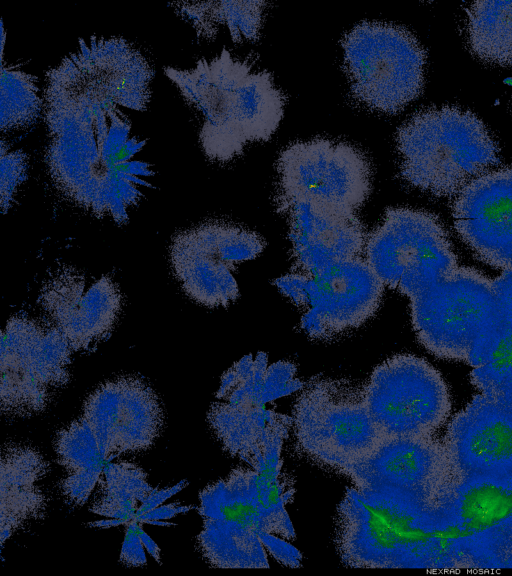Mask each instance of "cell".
Segmentation results:
<instances>
[{
    "mask_svg": "<svg viewBox=\"0 0 512 576\" xmlns=\"http://www.w3.org/2000/svg\"><path fill=\"white\" fill-rule=\"evenodd\" d=\"M98 494L90 510L123 524L136 520L137 512L158 488L147 482L145 471L134 463L108 462L98 483Z\"/></svg>",
    "mask_w": 512,
    "mask_h": 576,
    "instance_id": "28",
    "label": "cell"
},
{
    "mask_svg": "<svg viewBox=\"0 0 512 576\" xmlns=\"http://www.w3.org/2000/svg\"><path fill=\"white\" fill-rule=\"evenodd\" d=\"M274 284L300 309V328L315 340H330L364 324L378 310L385 287L366 256L313 275L289 272Z\"/></svg>",
    "mask_w": 512,
    "mask_h": 576,
    "instance_id": "14",
    "label": "cell"
},
{
    "mask_svg": "<svg viewBox=\"0 0 512 576\" xmlns=\"http://www.w3.org/2000/svg\"><path fill=\"white\" fill-rule=\"evenodd\" d=\"M276 197L306 199L355 213L372 189L371 165L352 144L316 137L289 144L276 164Z\"/></svg>",
    "mask_w": 512,
    "mask_h": 576,
    "instance_id": "15",
    "label": "cell"
},
{
    "mask_svg": "<svg viewBox=\"0 0 512 576\" xmlns=\"http://www.w3.org/2000/svg\"><path fill=\"white\" fill-rule=\"evenodd\" d=\"M55 451L66 472L60 483L62 495L74 506L84 505L98 486L108 461L82 416L58 431Z\"/></svg>",
    "mask_w": 512,
    "mask_h": 576,
    "instance_id": "25",
    "label": "cell"
},
{
    "mask_svg": "<svg viewBox=\"0 0 512 576\" xmlns=\"http://www.w3.org/2000/svg\"><path fill=\"white\" fill-rule=\"evenodd\" d=\"M357 489L389 492L436 504L453 480L443 441L428 437L385 439L339 470Z\"/></svg>",
    "mask_w": 512,
    "mask_h": 576,
    "instance_id": "18",
    "label": "cell"
},
{
    "mask_svg": "<svg viewBox=\"0 0 512 576\" xmlns=\"http://www.w3.org/2000/svg\"><path fill=\"white\" fill-rule=\"evenodd\" d=\"M256 232L224 222H206L179 232L170 245L173 273L185 293L210 307L227 306L239 295L236 265L265 248Z\"/></svg>",
    "mask_w": 512,
    "mask_h": 576,
    "instance_id": "16",
    "label": "cell"
},
{
    "mask_svg": "<svg viewBox=\"0 0 512 576\" xmlns=\"http://www.w3.org/2000/svg\"><path fill=\"white\" fill-rule=\"evenodd\" d=\"M192 508H193L192 506H181L178 505L177 503L160 505L152 509L151 511L143 514L136 521L152 524L153 521L155 520L170 519L179 513L188 512Z\"/></svg>",
    "mask_w": 512,
    "mask_h": 576,
    "instance_id": "34",
    "label": "cell"
},
{
    "mask_svg": "<svg viewBox=\"0 0 512 576\" xmlns=\"http://www.w3.org/2000/svg\"><path fill=\"white\" fill-rule=\"evenodd\" d=\"M443 443L455 479L512 474V413L491 396L479 393L458 411Z\"/></svg>",
    "mask_w": 512,
    "mask_h": 576,
    "instance_id": "22",
    "label": "cell"
},
{
    "mask_svg": "<svg viewBox=\"0 0 512 576\" xmlns=\"http://www.w3.org/2000/svg\"><path fill=\"white\" fill-rule=\"evenodd\" d=\"M39 303L47 322L78 352L92 349L110 335L123 297L110 277H91L62 265L44 280Z\"/></svg>",
    "mask_w": 512,
    "mask_h": 576,
    "instance_id": "19",
    "label": "cell"
},
{
    "mask_svg": "<svg viewBox=\"0 0 512 576\" xmlns=\"http://www.w3.org/2000/svg\"><path fill=\"white\" fill-rule=\"evenodd\" d=\"M294 488L281 479L239 467L199 494L203 529L198 545L216 568H268L267 552L288 567L301 565V553L286 504Z\"/></svg>",
    "mask_w": 512,
    "mask_h": 576,
    "instance_id": "3",
    "label": "cell"
},
{
    "mask_svg": "<svg viewBox=\"0 0 512 576\" xmlns=\"http://www.w3.org/2000/svg\"><path fill=\"white\" fill-rule=\"evenodd\" d=\"M0 161L1 210L5 214L14 203L18 188L26 178L28 157L24 151L12 149L4 140H1Z\"/></svg>",
    "mask_w": 512,
    "mask_h": 576,
    "instance_id": "30",
    "label": "cell"
},
{
    "mask_svg": "<svg viewBox=\"0 0 512 576\" xmlns=\"http://www.w3.org/2000/svg\"><path fill=\"white\" fill-rule=\"evenodd\" d=\"M436 507L458 531L467 568L512 569V474L453 478Z\"/></svg>",
    "mask_w": 512,
    "mask_h": 576,
    "instance_id": "17",
    "label": "cell"
},
{
    "mask_svg": "<svg viewBox=\"0 0 512 576\" xmlns=\"http://www.w3.org/2000/svg\"><path fill=\"white\" fill-rule=\"evenodd\" d=\"M153 69L122 37L80 38L77 48L46 72L43 110L111 104L145 111Z\"/></svg>",
    "mask_w": 512,
    "mask_h": 576,
    "instance_id": "6",
    "label": "cell"
},
{
    "mask_svg": "<svg viewBox=\"0 0 512 576\" xmlns=\"http://www.w3.org/2000/svg\"><path fill=\"white\" fill-rule=\"evenodd\" d=\"M362 389L368 412L384 440L433 436L451 413L450 393L441 373L412 354L384 360Z\"/></svg>",
    "mask_w": 512,
    "mask_h": 576,
    "instance_id": "13",
    "label": "cell"
},
{
    "mask_svg": "<svg viewBox=\"0 0 512 576\" xmlns=\"http://www.w3.org/2000/svg\"><path fill=\"white\" fill-rule=\"evenodd\" d=\"M139 523L133 520L126 524L119 561L128 567H141L147 563L145 547L138 533Z\"/></svg>",
    "mask_w": 512,
    "mask_h": 576,
    "instance_id": "31",
    "label": "cell"
},
{
    "mask_svg": "<svg viewBox=\"0 0 512 576\" xmlns=\"http://www.w3.org/2000/svg\"><path fill=\"white\" fill-rule=\"evenodd\" d=\"M341 45L351 94L365 107L393 114L421 94L426 52L406 28L363 21L345 34Z\"/></svg>",
    "mask_w": 512,
    "mask_h": 576,
    "instance_id": "8",
    "label": "cell"
},
{
    "mask_svg": "<svg viewBox=\"0 0 512 576\" xmlns=\"http://www.w3.org/2000/svg\"><path fill=\"white\" fill-rule=\"evenodd\" d=\"M194 28L198 38L212 40L220 27L232 41H256L264 19L265 1H180L169 3Z\"/></svg>",
    "mask_w": 512,
    "mask_h": 576,
    "instance_id": "26",
    "label": "cell"
},
{
    "mask_svg": "<svg viewBox=\"0 0 512 576\" xmlns=\"http://www.w3.org/2000/svg\"><path fill=\"white\" fill-rule=\"evenodd\" d=\"M300 391L292 429L300 449L314 461L339 471L384 441L366 407L362 385L314 376Z\"/></svg>",
    "mask_w": 512,
    "mask_h": 576,
    "instance_id": "9",
    "label": "cell"
},
{
    "mask_svg": "<svg viewBox=\"0 0 512 576\" xmlns=\"http://www.w3.org/2000/svg\"><path fill=\"white\" fill-rule=\"evenodd\" d=\"M334 541L353 568H467L459 533L436 504L396 493L347 489Z\"/></svg>",
    "mask_w": 512,
    "mask_h": 576,
    "instance_id": "2",
    "label": "cell"
},
{
    "mask_svg": "<svg viewBox=\"0 0 512 576\" xmlns=\"http://www.w3.org/2000/svg\"><path fill=\"white\" fill-rule=\"evenodd\" d=\"M49 464L31 446L8 442L0 462L1 548L15 533L44 518L48 498L43 481Z\"/></svg>",
    "mask_w": 512,
    "mask_h": 576,
    "instance_id": "24",
    "label": "cell"
},
{
    "mask_svg": "<svg viewBox=\"0 0 512 576\" xmlns=\"http://www.w3.org/2000/svg\"><path fill=\"white\" fill-rule=\"evenodd\" d=\"M498 305V323L512 332V272H503L494 279Z\"/></svg>",
    "mask_w": 512,
    "mask_h": 576,
    "instance_id": "32",
    "label": "cell"
},
{
    "mask_svg": "<svg viewBox=\"0 0 512 576\" xmlns=\"http://www.w3.org/2000/svg\"><path fill=\"white\" fill-rule=\"evenodd\" d=\"M489 396V395H488ZM499 403H501L508 411L512 413V385L504 390L492 395Z\"/></svg>",
    "mask_w": 512,
    "mask_h": 576,
    "instance_id": "36",
    "label": "cell"
},
{
    "mask_svg": "<svg viewBox=\"0 0 512 576\" xmlns=\"http://www.w3.org/2000/svg\"><path fill=\"white\" fill-rule=\"evenodd\" d=\"M454 227L484 263L512 272V168L473 179L452 205Z\"/></svg>",
    "mask_w": 512,
    "mask_h": 576,
    "instance_id": "23",
    "label": "cell"
},
{
    "mask_svg": "<svg viewBox=\"0 0 512 576\" xmlns=\"http://www.w3.org/2000/svg\"><path fill=\"white\" fill-rule=\"evenodd\" d=\"M275 200L288 225L289 272L313 275L329 265L365 256L368 235L356 213L306 199Z\"/></svg>",
    "mask_w": 512,
    "mask_h": 576,
    "instance_id": "21",
    "label": "cell"
},
{
    "mask_svg": "<svg viewBox=\"0 0 512 576\" xmlns=\"http://www.w3.org/2000/svg\"><path fill=\"white\" fill-rule=\"evenodd\" d=\"M164 74L201 113L199 142L211 161L229 162L248 142L267 141L284 115L286 98L272 74L225 47L190 69L166 66Z\"/></svg>",
    "mask_w": 512,
    "mask_h": 576,
    "instance_id": "4",
    "label": "cell"
},
{
    "mask_svg": "<svg viewBox=\"0 0 512 576\" xmlns=\"http://www.w3.org/2000/svg\"><path fill=\"white\" fill-rule=\"evenodd\" d=\"M44 100L40 98L37 78L17 65L1 64V122L2 132L23 129L40 116Z\"/></svg>",
    "mask_w": 512,
    "mask_h": 576,
    "instance_id": "29",
    "label": "cell"
},
{
    "mask_svg": "<svg viewBox=\"0 0 512 576\" xmlns=\"http://www.w3.org/2000/svg\"><path fill=\"white\" fill-rule=\"evenodd\" d=\"M365 256L384 286L409 299L458 267L449 236L434 214L388 208L368 234Z\"/></svg>",
    "mask_w": 512,
    "mask_h": 576,
    "instance_id": "11",
    "label": "cell"
},
{
    "mask_svg": "<svg viewBox=\"0 0 512 576\" xmlns=\"http://www.w3.org/2000/svg\"><path fill=\"white\" fill-rule=\"evenodd\" d=\"M187 485L186 481H181L180 483L161 490H156L153 494H151L147 500L142 504L140 509L137 512L136 520L142 516L143 514L151 511L152 509L160 506L164 503L168 498L173 496L174 494L178 493Z\"/></svg>",
    "mask_w": 512,
    "mask_h": 576,
    "instance_id": "33",
    "label": "cell"
},
{
    "mask_svg": "<svg viewBox=\"0 0 512 576\" xmlns=\"http://www.w3.org/2000/svg\"><path fill=\"white\" fill-rule=\"evenodd\" d=\"M471 53L493 66H512V1H475L465 9Z\"/></svg>",
    "mask_w": 512,
    "mask_h": 576,
    "instance_id": "27",
    "label": "cell"
},
{
    "mask_svg": "<svg viewBox=\"0 0 512 576\" xmlns=\"http://www.w3.org/2000/svg\"><path fill=\"white\" fill-rule=\"evenodd\" d=\"M74 351L49 322L11 317L1 334V413L8 418L44 411L70 379Z\"/></svg>",
    "mask_w": 512,
    "mask_h": 576,
    "instance_id": "12",
    "label": "cell"
},
{
    "mask_svg": "<svg viewBox=\"0 0 512 576\" xmlns=\"http://www.w3.org/2000/svg\"><path fill=\"white\" fill-rule=\"evenodd\" d=\"M49 141L45 163L55 188L98 218L122 225L144 196L155 172L136 156L146 139L131 134V120L111 104L44 110Z\"/></svg>",
    "mask_w": 512,
    "mask_h": 576,
    "instance_id": "1",
    "label": "cell"
},
{
    "mask_svg": "<svg viewBox=\"0 0 512 576\" xmlns=\"http://www.w3.org/2000/svg\"><path fill=\"white\" fill-rule=\"evenodd\" d=\"M138 533L147 552L155 559V561L160 562V548L158 547V545L141 528L140 525L138 527Z\"/></svg>",
    "mask_w": 512,
    "mask_h": 576,
    "instance_id": "35",
    "label": "cell"
},
{
    "mask_svg": "<svg viewBox=\"0 0 512 576\" xmlns=\"http://www.w3.org/2000/svg\"><path fill=\"white\" fill-rule=\"evenodd\" d=\"M267 358L243 357L227 370L207 414L223 448L259 473L282 472L281 451L293 427L292 416L266 408Z\"/></svg>",
    "mask_w": 512,
    "mask_h": 576,
    "instance_id": "7",
    "label": "cell"
},
{
    "mask_svg": "<svg viewBox=\"0 0 512 576\" xmlns=\"http://www.w3.org/2000/svg\"><path fill=\"white\" fill-rule=\"evenodd\" d=\"M400 173L436 197L456 195L499 163V148L483 121L457 106L418 111L396 133Z\"/></svg>",
    "mask_w": 512,
    "mask_h": 576,
    "instance_id": "5",
    "label": "cell"
},
{
    "mask_svg": "<svg viewBox=\"0 0 512 576\" xmlns=\"http://www.w3.org/2000/svg\"><path fill=\"white\" fill-rule=\"evenodd\" d=\"M409 301L419 343L440 359L468 363L498 322L494 279L471 267L458 266Z\"/></svg>",
    "mask_w": 512,
    "mask_h": 576,
    "instance_id": "10",
    "label": "cell"
},
{
    "mask_svg": "<svg viewBox=\"0 0 512 576\" xmlns=\"http://www.w3.org/2000/svg\"><path fill=\"white\" fill-rule=\"evenodd\" d=\"M81 416L108 462L150 448L164 423L157 394L135 376L117 377L99 385L86 398Z\"/></svg>",
    "mask_w": 512,
    "mask_h": 576,
    "instance_id": "20",
    "label": "cell"
}]
</instances>
